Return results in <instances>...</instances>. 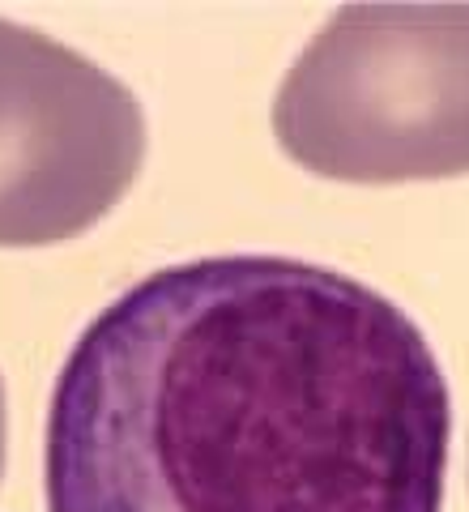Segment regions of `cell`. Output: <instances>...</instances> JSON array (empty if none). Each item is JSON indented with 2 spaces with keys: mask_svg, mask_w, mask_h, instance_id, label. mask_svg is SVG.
Wrapping results in <instances>:
<instances>
[{
  "mask_svg": "<svg viewBox=\"0 0 469 512\" xmlns=\"http://www.w3.org/2000/svg\"><path fill=\"white\" fill-rule=\"evenodd\" d=\"M448 384L380 291L205 256L86 325L47 410V512H440Z\"/></svg>",
  "mask_w": 469,
  "mask_h": 512,
  "instance_id": "6da1fadb",
  "label": "cell"
},
{
  "mask_svg": "<svg viewBox=\"0 0 469 512\" xmlns=\"http://www.w3.org/2000/svg\"><path fill=\"white\" fill-rule=\"evenodd\" d=\"M273 128L307 171L354 184L469 171V5H350L282 82Z\"/></svg>",
  "mask_w": 469,
  "mask_h": 512,
  "instance_id": "7a4b0ae2",
  "label": "cell"
},
{
  "mask_svg": "<svg viewBox=\"0 0 469 512\" xmlns=\"http://www.w3.org/2000/svg\"><path fill=\"white\" fill-rule=\"evenodd\" d=\"M137 94L82 52L0 18V248L82 235L137 180Z\"/></svg>",
  "mask_w": 469,
  "mask_h": 512,
  "instance_id": "3957f363",
  "label": "cell"
},
{
  "mask_svg": "<svg viewBox=\"0 0 469 512\" xmlns=\"http://www.w3.org/2000/svg\"><path fill=\"white\" fill-rule=\"evenodd\" d=\"M0 470H5V384H0Z\"/></svg>",
  "mask_w": 469,
  "mask_h": 512,
  "instance_id": "277c9868",
  "label": "cell"
}]
</instances>
